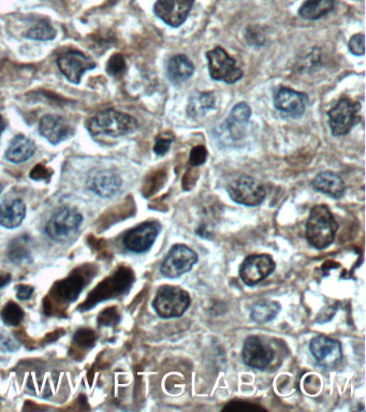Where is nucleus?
Segmentation results:
<instances>
[{"instance_id":"obj_30","label":"nucleus","mask_w":366,"mask_h":412,"mask_svg":"<svg viewBox=\"0 0 366 412\" xmlns=\"http://www.w3.org/2000/svg\"><path fill=\"white\" fill-rule=\"evenodd\" d=\"M173 137L169 135L168 133L158 135L156 138L155 146H154V153L158 156H164L170 150L171 144L173 142Z\"/></svg>"},{"instance_id":"obj_34","label":"nucleus","mask_w":366,"mask_h":412,"mask_svg":"<svg viewBox=\"0 0 366 412\" xmlns=\"http://www.w3.org/2000/svg\"><path fill=\"white\" fill-rule=\"evenodd\" d=\"M207 159V150L203 145L194 146L190 152L189 161L194 167L203 165Z\"/></svg>"},{"instance_id":"obj_8","label":"nucleus","mask_w":366,"mask_h":412,"mask_svg":"<svg viewBox=\"0 0 366 412\" xmlns=\"http://www.w3.org/2000/svg\"><path fill=\"white\" fill-rule=\"evenodd\" d=\"M198 261V254L188 246L174 245L162 262L160 272L164 277L177 278L188 273Z\"/></svg>"},{"instance_id":"obj_20","label":"nucleus","mask_w":366,"mask_h":412,"mask_svg":"<svg viewBox=\"0 0 366 412\" xmlns=\"http://www.w3.org/2000/svg\"><path fill=\"white\" fill-rule=\"evenodd\" d=\"M36 144L33 140L23 135H16L10 142L9 148L6 150L5 157L8 161L14 163H22L33 157L36 152Z\"/></svg>"},{"instance_id":"obj_9","label":"nucleus","mask_w":366,"mask_h":412,"mask_svg":"<svg viewBox=\"0 0 366 412\" xmlns=\"http://www.w3.org/2000/svg\"><path fill=\"white\" fill-rule=\"evenodd\" d=\"M57 65L61 73L73 84H80L83 74L96 68L95 61L79 51L63 53L57 58Z\"/></svg>"},{"instance_id":"obj_39","label":"nucleus","mask_w":366,"mask_h":412,"mask_svg":"<svg viewBox=\"0 0 366 412\" xmlns=\"http://www.w3.org/2000/svg\"><path fill=\"white\" fill-rule=\"evenodd\" d=\"M16 297L21 301H27L33 294V288L28 284H20V286H16Z\"/></svg>"},{"instance_id":"obj_1","label":"nucleus","mask_w":366,"mask_h":412,"mask_svg":"<svg viewBox=\"0 0 366 412\" xmlns=\"http://www.w3.org/2000/svg\"><path fill=\"white\" fill-rule=\"evenodd\" d=\"M137 127L135 118L112 109L99 112L86 123V128L93 137H122L132 133Z\"/></svg>"},{"instance_id":"obj_40","label":"nucleus","mask_w":366,"mask_h":412,"mask_svg":"<svg viewBox=\"0 0 366 412\" xmlns=\"http://www.w3.org/2000/svg\"><path fill=\"white\" fill-rule=\"evenodd\" d=\"M112 317H118L116 315L115 311H113V308H109L108 311H103L101 314L100 317H99V322L103 324H114V319H111Z\"/></svg>"},{"instance_id":"obj_37","label":"nucleus","mask_w":366,"mask_h":412,"mask_svg":"<svg viewBox=\"0 0 366 412\" xmlns=\"http://www.w3.org/2000/svg\"><path fill=\"white\" fill-rule=\"evenodd\" d=\"M246 37L249 43L253 44V46H263L264 41H266V36L260 33L259 29H255V27H249Z\"/></svg>"},{"instance_id":"obj_29","label":"nucleus","mask_w":366,"mask_h":412,"mask_svg":"<svg viewBox=\"0 0 366 412\" xmlns=\"http://www.w3.org/2000/svg\"><path fill=\"white\" fill-rule=\"evenodd\" d=\"M127 66L124 57L120 54H115L110 58L107 63V72L114 78H120L126 72Z\"/></svg>"},{"instance_id":"obj_12","label":"nucleus","mask_w":366,"mask_h":412,"mask_svg":"<svg viewBox=\"0 0 366 412\" xmlns=\"http://www.w3.org/2000/svg\"><path fill=\"white\" fill-rule=\"evenodd\" d=\"M160 227L157 222H144L126 233L124 237V246L127 249L137 254L147 252L155 243Z\"/></svg>"},{"instance_id":"obj_24","label":"nucleus","mask_w":366,"mask_h":412,"mask_svg":"<svg viewBox=\"0 0 366 412\" xmlns=\"http://www.w3.org/2000/svg\"><path fill=\"white\" fill-rule=\"evenodd\" d=\"M281 307L277 302L260 301L251 307V318L257 324H266L275 319Z\"/></svg>"},{"instance_id":"obj_43","label":"nucleus","mask_w":366,"mask_h":412,"mask_svg":"<svg viewBox=\"0 0 366 412\" xmlns=\"http://www.w3.org/2000/svg\"><path fill=\"white\" fill-rule=\"evenodd\" d=\"M1 190H3V187H1V185H0V192H1Z\"/></svg>"},{"instance_id":"obj_5","label":"nucleus","mask_w":366,"mask_h":412,"mask_svg":"<svg viewBox=\"0 0 366 412\" xmlns=\"http://www.w3.org/2000/svg\"><path fill=\"white\" fill-rule=\"evenodd\" d=\"M359 102L349 98H342L335 107L328 113L332 135L340 137L350 133L351 129L360 122Z\"/></svg>"},{"instance_id":"obj_22","label":"nucleus","mask_w":366,"mask_h":412,"mask_svg":"<svg viewBox=\"0 0 366 412\" xmlns=\"http://www.w3.org/2000/svg\"><path fill=\"white\" fill-rule=\"evenodd\" d=\"M251 116V107L245 102L238 103L232 109L229 118H228L227 126L234 139L236 140L242 137L243 133H244L245 125L249 123Z\"/></svg>"},{"instance_id":"obj_17","label":"nucleus","mask_w":366,"mask_h":412,"mask_svg":"<svg viewBox=\"0 0 366 412\" xmlns=\"http://www.w3.org/2000/svg\"><path fill=\"white\" fill-rule=\"evenodd\" d=\"M39 131L40 135L53 145L65 141L72 133L71 127L67 120L56 115L43 116L40 120Z\"/></svg>"},{"instance_id":"obj_7","label":"nucleus","mask_w":366,"mask_h":412,"mask_svg":"<svg viewBox=\"0 0 366 412\" xmlns=\"http://www.w3.org/2000/svg\"><path fill=\"white\" fill-rule=\"evenodd\" d=\"M82 220L83 217L78 210L65 206L59 209L48 220L46 227V235L54 241H66L77 232L81 226Z\"/></svg>"},{"instance_id":"obj_26","label":"nucleus","mask_w":366,"mask_h":412,"mask_svg":"<svg viewBox=\"0 0 366 412\" xmlns=\"http://www.w3.org/2000/svg\"><path fill=\"white\" fill-rule=\"evenodd\" d=\"M83 286L84 282L81 277L72 276L58 284L57 292L63 299H67V301H73V299H77L78 295L83 289Z\"/></svg>"},{"instance_id":"obj_23","label":"nucleus","mask_w":366,"mask_h":412,"mask_svg":"<svg viewBox=\"0 0 366 412\" xmlns=\"http://www.w3.org/2000/svg\"><path fill=\"white\" fill-rule=\"evenodd\" d=\"M334 7L335 0H305L299 9V14L305 20H319L331 14Z\"/></svg>"},{"instance_id":"obj_15","label":"nucleus","mask_w":366,"mask_h":412,"mask_svg":"<svg viewBox=\"0 0 366 412\" xmlns=\"http://www.w3.org/2000/svg\"><path fill=\"white\" fill-rule=\"evenodd\" d=\"M274 358V352L259 337L249 336L245 339L243 347V360L245 364L253 369H264L271 364Z\"/></svg>"},{"instance_id":"obj_6","label":"nucleus","mask_w":366,"mask_h":412,"mask_svg":"<svg viewBox=\"0 0 366 412\" xmlns=\"http://www.w3.org/2000/svg\"><path fill=\"white\" fill-rule=\"evenodd\" d=\"M227 191L232 201L246 206H257L266 197L263 185L249 175H241L227 185Z\"/></svg>"},{"instance_id":"obj_11","label":"nucleus","mask_w":366,"mask_h":412,"mask_svg":"<svg viewBox=\"0 0 366 412\" xmlns=\"http://www.w3.org/2000/svg\"><path fill=\"white\" fill-rule=\"evenodd\" d=\"M275 262L268 254L247 257L240 267V277L247 286H256L274 272Z\"/></svg>"},{"instance_id":"obj_10","label":"nucleus","mask_w":366,"mask_h":412,"mask_svg":"<svg viewBox=\"0 0 366 412\" xmlns=\"http://www.w3.org/2000/svg\"><path fill=\"white\" fill-rule=\"evenodd\" d=\"M194 0H157L154 5L156 16L169 26H182L187 20Z\"/></svg>"},{"instance_id":"obj_21","label":"nucleus","mask_w":366,"mask_h":412,"mask_svg":"<svg viewBox=\"0 0 366 412\" xmlns=\"http://www.w3.org/2000/svg\"><path fill=\"white\" fill-rule=\"evenodd\" d=\"M194 66L186 55L171 57L167 63V74L173 84H181L194 74Z\"/></svg>"},{"instance_id":"obj_28","label":"nucleus","mask_w":366,"mask_h":412,"mask_svg":"<svg viewBox=\"0 0 366 412\" xmlns=\"http://www.w3.org/2000/svg\"><path fill=\"white\" fill-rule=\"evenodd\" d=\"M1 318L8 326H18L24 318V311L18 304L14 303V302H9V303L6 304L5 307L1 311Z\"/></svg>"},{"instance_id":"obj_31","label":"nucleus","mask_w":366,"mask_h":412,"mask_svg":"<svg viewBox=\"0 0 366 412\" xmlns=\"http://www.w3.org/2000/svg\"><path fill=\"white\" fill-rule=\"evenodd\" d=\"M20 349V343L7 332L0 333V352H14Z\"/></svg>"},{"instance_id":"obj_32","label":"nucleus","mask_w":366,"mask_h":412,"mask_svg":"<svg viewBox=\"0 0 366 412\" xmlns=\"http://www.w3.org/2000/svg\"><path fill=\"white\" fill-rule=\"evenodd\" d=\"M349 51L351 54L357 55V56H362L365 52V37L363 34L355 35L349 40L348 43Z\"/></svg>"},{"instance_id":"obj_14","label":"nucleus","mask_w":366,"mask_h":412,"mask_svg":"<svg viewBox=\"0 0 366 412\" xmlns=\"http://www.w3.org/2000/svg\"><path fill=\"white\" fill-rule=\"evenodd\" d=\"M310 352L323 367H333L342 359L340 344L331 337L318 335L310 341Z\"/></svg>"},{"instance_id":"obj_41","label":"nucleus","mask_w":366,"mask_h":412,"mask_svg":"<svg viewBox=\"0 0 366 412\" xmlns=\"http://www.w3.org/2000/svg\"><path fill=\"white\" fill-rule=\"evenodd\" d=\"M9 282H11V276H10L9 274H7V275L0 276V288H3L6 284H9Z\"/></svg>"},{"instance_id":"obj_27","label":"nucleus","mask_w":366,"mask_h":412,"mask_svg":"<svg viewBox=\"0 0 366 412\" xmlns=\"http://www.w3.org/2000/svg\"><path fill=\"white\" fill-rule=\"evenodd\" d=\"M55 36H56V31L48 21H40L26 33L27 38L39 40V41L54 39Z\"/></svg>"},{"instance_id":"obj_35","label":"nucleus","mask_w":366,"mask_h":412,"mask_svg":"<svg viewBox=\"0 0 366 412\" xmlns=\"http://www.w3.org/2000/svg\"><path fill=\"white\" fill-rule=\"evenodd\" d=\"M257 410H263V408L240 401H232L224 408V411H257Z\"/></svg>"},{"instance_id":"obj_33","label":"nucleus","mask_w":366,"mask_h":412,"mask_svg":"<svg viewBox=\"0 0 366 412\" xmlns=\"http://www.w3.org/2000/svg\"><path fill=\"white\" fill-rule=\"evenodd\" d=\"M9 257L14 262L19 264V263L27 262V260L31 258V254H29L28 249L23 247L21 244H16L10 249Z\"/></svg>"},{"instance_id":"obj_3","label":"nucleus","mask_w":366,"mask_h":412,"mask_svg":"<svg viewBox=\"0 0 366 412\" xmlns=\"http://www.w3.org/2000/svg\"><path fill=\"white\" fill-rule=\"evenodd\" d=\"M189 306L190 297L187 291L175 286L162 287L153 302L156 313L164 319L181 317Z\"/></svg>"},{"instance_id":"obj_38","label":"nucleus","mask_w":366,"mask_h":412,"mask_svg":"<svg viewBox=\"0 0 366 412\" xmlns=\"http://www.w3.org/2000/svg\"><path fill=\"white\" fill-rule=\"evenodd\" d=\"M75 341L81 346L93 345L95 341V334L90 330H81L75 335Z\"/></svg>"},{"instance_id":"obj_19","label":"nucleus","mask_w":366,"mask_h":412,"mask_svg":"<svg viewBox=\"0 0 366 412\" xmlns=\"http://www.w3.org/2000/svg\"><path fill=\"white\" fill-rule=\"evenodd\" d=\"M313 187L319 192L330 195L334 199H340L345 195L346 186L342 178L333 172L319 173L313 180Z\"/></svg>"},{"instance_id":"obj_4","label":"nucleus","mask_w":366,"mask_h":412,"mask_svg":"<svg viewBox=\"0 0 366 412\" xmlns=\"http://www.w3.org/2000/svg\"><path fill=\"white\" fill-rule=\"evenodd\" d=\"M209 72L214 81L234 84L243 78V71L236 61L221 46L206 53Z\"/></svg>"},{"instance_id":"obj_25","label":"nucleus","mask_w":366,"mask_h":412,"mask_svg":"<svg viewBox=\"0 0 366 412\" xmlns=\"http://www.w3.org/2000/svg\"><path fill=\"white\" fill-rule=\"evenodd\" d=\"M215 108V96L213 93H200L192 98L188 105L187 112L192 118L202 115L205 112Z\"/></svg>"},{"instance_id":"obj_18","label":"nucleus","mask_w":366,"mask_h":412,"mask_svg":"<svg viewBox=\"0 0 366 412\" xmlns=\"http://www.w3.org/2000/svg\"><path fill=\"white\" fill-rule=\"evenodd\" d=\"M26 216V206L21 199L6 200L0 204V226L16 229Z\"/></svg>"},{"instance_id":"obj_36","label":"nucleus","mask_w":366,"mask_h":412,"mask_svg":"<svg viewBox=\"0 0 366 412\" xmlns=\"http://www.w3.org/2000/svg\"><path fill=\"white\" fill-rule=\"evenodd\" d=\"M52 174V170L48 169V167L42 165V163H39V165H36V167L33 168V171L31 172V177L35 180H50Z\"/></svg>"},{"instance_id":"obj_2","label":"nucleus","mask_w":366,"mask_h":412,"mask_svg":"<svg viewBox=\"0 0 366 412\" xmlns=\"http://www.w3.org/2000/svg\"><path fill=\"white\" fill-rule=\"evenodd\" d=\"M338 225L327 205L313 207L306 224V237L317 249L329 247L335 239Z\"/></svg>"},{"instance_id":"obj_13","label":"nucleus","mask_w":366,"mask_h":412,"mask_svg":"<svg viewBox=\"0 0 366 412\" xmlns=\"http://www.w3.org/2000/svg\"><path fill=\"white\" fill-rule=\"evenodd\" d=\"M308 103V95L288 87H281L274 96V107L290 118H301Z\"/></svg>"},{"instance_id":"obj_42","label":"nucleus","mask_w":366,"mask_h":412,"mask_svg":"<svg viewBox=\"0 0 366 412\" xmlns=\"http://www.w3.org/2000/svg\"><path fill=\"white\" fill-rule=\"evenodd\" d=\"M6 128V123L4 120L3 116L0 115V135L4 133Z\"/></svg>"},{"instance_id":"obj_16","label":"nucleus","mask_w":366,"mask_h":412,"mask_svg":"<svg viewBox=\"0 0 366 412\" xmlns=\"http://www.w3.org/2000/svg\"><path fill=\"white\" fill-rule=\"evenodd\" d=\"M90 190L103 197H114L122 187V178L111 170H94L88 177Z\"/></svg>"}]
</instances>
